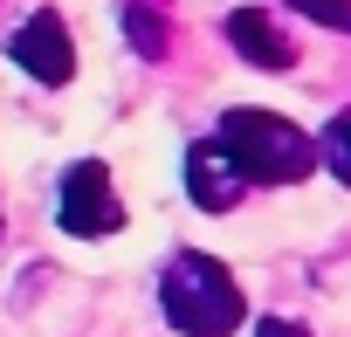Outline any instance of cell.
<instances>
[{
	"instance_id": "obj_5",
	"label": "cell",
	"mask_w": 351,
	"mask_h": 337,
	"mask_svg": "<svg viewBox=\"0 0 351 337\" xmlns=\"http://www.w3.org/2000/svg\"><path fill=\"white\" fill-rule=\"evenodd\" d=\"M180 173H186V200H193L200 214H228V207H241V193H248L241 165L221 151V138H193Z\"/></svg>"
},
{
	"instance_id": "obj_7",
	"label": "cell",
	"mask_w": 351,
	"mask_h": 337,
	"mask_svg": "<svg viewBox=\"0 0 351 337\" xmlns=\"http://www.w3.org/2000/svg\"><path fill=\"white\" fill-rule=\"evenodd\" d=\"M117 21H124V42H131L145 62H165V55H172V28H165L158 8H124Z\"/></svg>"
},
{
	"instance_id": "obj_9",
	"label": "cell",
	"mask_w": 351,
	"mask_h": 337,
	"mask_svg": "<svg viewBox=\"0 0 351 337\" xmlns=\"http://www.w3.org/2000/svg\"><path fill=\"white\" fill-rule=\"evenodd\" d=\"M303 21H324V28H344L351 35V0H289Z\"/></svg>"
},
{
	"instance_id": "obj_3",
	"label": "cell",
	"mask_w": 351,
	"mask_h": 337,
	"mask_svg": "<svg viewBox=\"0 0 351 337\" xmlns=\"http://www.w3.org/2000/svg\"><path fill=\"white\" fill-rule=\"evenodd\" d=\"M56 221H62V234H76V241H104V234L124 227V200H117V186H110V165H104V158H76L69 173H62Z\"/></svg>"
},
{
	"instance_id": "obj_10",
	"label": "cell",
	"mask_w": 351,
	"mask_h": 337,
	"mask_svg": "<svg viewBox=\"0 0 351 337\" xmlns=\"http://www.w3.org/2000/svg\"><path fill=\"white\" fill-rule=\"evenodd\" d=\"M255 337H310V330H303V323H289V316H262V323H255Z\"/></svg>"
},
{
	"instance_id": "obj_8",
	"label": "cell",
	"mask_w": 351,
	"mask_h": 337,
	"mask_svg": "<svg viewBox=\"0 0 351 337\" xmlns=\"http://www.w3.org/2000/svg\"><path fill=\"white\" fill-rule=\"evenodd\" d=\"M317 165H330L337 186H351V110H337V117L324 124V138H317Z\"/></svg>"
},
{
	"instance_id": "obj_1",
	"label": "cell",
	"mask_w": 351,
	"mask_h": 337,
	"mask_svg": "<svg viewBox=\"0 0 351 337\" xmlns=\"http://www.w3.org/2000/svg\"><path fill=\"white\" fill-rule=\"evenodd\" d=\"M158 310H165V323L180 337H234L241 316H248V296L228 275V262L186 248V255H172L165 275H158Z\"/></svg>"
},
{
	"instance_id": "obj_2",
	"label": "cell",
	"mask_w": 351,
	"mask_h": 337,
	"mask_svg": "<svg viewBox=\"0 0 351 337\" xmlns=\"http://www.w3.org/2000/svg\"><path fill=\"white\" fill-rule=\"evenodd\" d=\"M221 151L241 165V179L248 186H296V179H310V165H317V145H310V131H296L289 117H276V110H262V103H234V110H221Z\"/></svg>"
},
{
	"instance_id": "obj_6",
	"label": "cell",
	"mask_w": 351,
	"mask_h": 337,
	"mask_svg": "<svg viewBox=\"0 0 351 337\" xmlns=\"http://www.w3.org/2000/svg\"><path fill=\"white\" fill-rule=\"evenodd\" d=\"M228 49L255 69H296V42L282 35V21L269 8H234L228 14Z\"/></svg>"
},
{
	"instance_id": "obj_4",
	"label": "cell",
	"mask_w": 351,
	"mask_h": 337,
	"mask_svg": "<svg viewBox=\"0 0 351 337\" xmlns=\"http://www.w3.org/2000/svg\"><path fill=\"white\" fill-rule=\"evenodd\" d=\"M8 55L21 62V76H35V83H49V90H62V83L76 76V49H69V28H62V14H56V8L28 14V21L14 28Z\"/></svg>"
}]
</instances>
